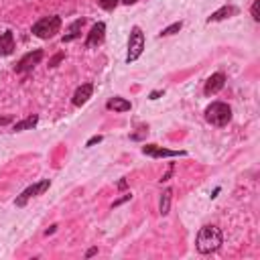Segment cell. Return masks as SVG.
Masks as SVG:
<instances>
[{
    "label": "cell",
    "mask_w": 260,
    "mask_h": 260,
    "mask_svg": "<svg viewBox=\"0 0 260 260\" xmlns=\"http://www.w3.org/2000/svg\"><path fill=\"white\" fill-rule=\"evenodd\" d=\"M223 242V234L217 225H203L197 236H195V246L201 254H211L215 252Z\"/></svg>",
    "instance_id": "1"
},
{
    "label": "cell",
    "mask_w": 260,
    "mask_h": 260,
    "mask_svg": "<svg viewBox=\"0 0 260 260\" xmlns=\"http://www.w3.org/2000/svg\"><path fill=\"white\" fill-rule=\"evenodd\" d=\"M205 120L213 126H225L232 120V108L225 102H211L205 108Z\"/></svg>",
    "instance_id": "2"
},
{
    "label": "cell",
    "mask_w": 260,
    "mask_h": 260,
    "mask_svg": "<svg viewBox=\"0 0 260 260\" xmlns=\"http://www.w3.org/2000/svg\"><path fill=\"white\" fill-rule=\"evenodd\" d=\"M59 28H61V16L53 14V16H45V18L37 20L32 24V35L39 39H51L59 32Z\"/></svg>",
    "instance_id": "3"
},
{
    "label": "cell",
    "mask_w": 260,
    "mask_h": 260,
    "mask_svg": "<svg viewBox=\"0 0 260 260\" xmlns=\"http://www.w3.org/2000/svg\"><path fill=\"white\" fill-rule=\"evenodd\" d=\"M144 51V32L140 30V26H132L130 37H128V55H126V63L136 61Z\"/></svg>",
    "instance_id": "4"
},
{
    "label": "cell",
    "mask_w": 260,
    "mask_h": 260,
    "mask_svg": "<svg viewBox=\"0 0 260 260\" xmlns=\"http://www.w3.org/2000/svg\"><path fill=\"white\" fill-rule=\"evenodd\" d=\"M49 187H51V181H49V179H43V181H39V183L30 185V187H26V189H24V191L14 199V205H16V207H24V205H26V201H28L30 197L43 195Z\"/></svg>",
    "instance_id": "5"
},
{
    "label": "cell",
    "mask_w": 260,
    "mask_h": 260,
    "mask_svg": "<svg viewBox=\"0 0 260 260\" xmlns=\"http://www.w3.org/2000/svg\"><path fill=\"white\" fill-rule=\"evenodd\" d=\"M41 59H43V51H41V49L28 51V53H24V55L18 59V63L14 65V71H16V73H26V71H30L35 65H39Z\"/></svg>",
    "instance_id": "6"
},
{
    "label": "cell",
    "mask_w": 260,
    "mask_h": 260,
    "mask_svg": "<svg viewBox=\"0 0 260 260\" xmlns=\"http://www.w3.org/2000/svg\"><path fill=\"white\" fill-rule=\"evenodd\" d=\"M142 152L146 156H152V158H169V156H185L187 154L185 150H169V148H162L156 144H144Z\"/></svg>",
    "instance_id": "7"
},
{
    "label": "cell",
    "mask_w": 260,
    "mask_h": 260,
    "mask_svg": "<svg viewBox=\"0 0 260 260\" xmlns=\"http://www.w3.org/2000/svg\"><path fill=\"white\" fill-rule=\"evenodd\" d=\"M104 39H106V24H104V22H95V24L91 26V30L87 32L85 47H87V49L98 47V45H102V43H104Z\"/></svg>",
    "instance_id": "8"
},
{
    "label": "cell",
    "mask_w": 260,
    "mask_h": 260,
    "mask_svg": "<svg viewBox=\"0 0 260 260\" xmlns=\"http://www.w3.org/2000/svg\"><path fill=\"white\" fill-rule=\"evenodd\" d=\"M223 85H225V75H223L221 71H217V73L209 75V79L205 81L203 93H205V95H213V93H217V91H219Z\"/></svg>",
    "instance_id": "9"
},
{
    "label": "cell",
    "mask_w": 260,
    "mask_h": 260,
    "mask_svg": "<svg viewBox=\"0 0 260 260\" xmlns=\"http://www.w3.org/2000/svg\"><path fill=\"white\" fill-rule=\"evenodd\" d=\"M91 93H93V85L91 83H83V85H79L77 89H75V93H73V106H83L89 98H91Z\"/></svg>",
    "instance_id": "10"
},
{
    "label": "cell",
    "mask_w": 260,
    "mask_h": 260,
    "mask_svg": "<svg viewBox=\"0 0 260 260\" xmlns=\"http://www.w3.org/2000/svg\"><path fill=\"white\" fill-rule=\"evenodd\" d=\"M83 24H85V18H77V20H73L71 24H69V28H67V32L63 35V43H71V41H75V39H79L81 37V28H83Z\"/></svg>",
    "instance_id": "11"
},
{
    "label": "cell",
    "mask_w": 260,
    "mask_h": 260,
    "mask_svg": "<svg viewBox=\"0 0 260 260\" xmlns=\"http://www.w3.org/2000/svg\"><path fill=\"white\" fill-rule=\"evenodd\" d=\"M234 14H238V8H236V6H232V4H225V6H221L219 10H215V12L207 18V22H217V20L230 18V16H234Z\"/></svg>",
    "instance_id": "12"
},
{
    "label": "cell",
    "mask_w": 260,
    "mask_h": 260,
    "mask_svg": "<svg viewBox=\"0 0 260 260\" xmlns=\"http://www.w3.org/2000/svg\"><path fill=\"white\" fill-rule=\"evenodd\" d=\"M106 108H108V110H114V112H128V110L132 108V104H130L126 98L116 95V98H110V100L106 102Z\"/></svg>",
    "instance_id": "13"
},
{
    "label": "cell",
    "mask_w": 260,
    "mask_h": 260,
    "mask_svg": "<svg viewBox=\"0 0 260 260\" xmlns=\"http://www.w3.org/2000/svg\"><path fill=\"white\" fill-rule=\"evenodd\" d=\"M14 51V35L12 30H4L0 35V55H10Z\"/></svg>",
    "instance_id": "14"
},
{
    "label": "cell",
    "mask_w": 260,
    "mask_h": 260,
    "mask_svg": "<svg viewBox=\"0 0 260 260\" xmlns=\"http://www.w3.org/2000/svg\"><path fill=\"white\" fill-rule=\"evenodd\" d=\"M37 122H39V116H37V114H32V116H28V118H24V120L16 122V124L12 126V130H14V132H20V130H28V128H32Z\"/></svg>",
    "instance_id": "15"
},
{
    "label": "cell",
    "mask_w": 260,
    "mask_h": 260,
    "mask_svg": "<svg viewBox=\"0 0 260 260\" xmlns=\"http://www.w3.org/2000/svg\"><path fill=\"white\" fill-rule=\"evenodd\" d=\"M171 195H173L171 189H165V191H162L160 201H158V211H160V215H167V213H169V209H171Z\"/></svg>",
    "instance_id": "16"
},
{
    "label": "cell",
    "mask_w": 260,
    "mask_h": 260,
    "mask_svg": "<svg viewBox=\"0 0 260 260\" xmlns=\"http://www.w3.org/2000/svg\"><path fill=\"white\" fill-rule=\"evenodd\" d=\"M183 28V22L179 20V22H173V24H169L167 28H162L160 30V37H169V35H175V32H179Z\"/></svg>",
    "instance_id": "17"
},
{
    "label": "cell",
    "mask_w": 260,
    "mask_h": 260,
    "mask_svg": "<svg viewBox=\"0 0 260 260\" xmlns=\"http://www.w3.org/2000/svg\"><path fill=\"white\" fill-rule=\"evenodd\" d=\"M118 2H120V0H98V4H100L104 10H114Z\"/></svg>",
    "instance_id": "18"
},
{
    "label": "cell",
    "mask_w": 260,
    "mask_h": 260,
    "mask_svg": "<svg viewBox=\"0 0 260 260\" xmlns=\"http://www.w3.org/2000/svg\"><path fill=\"white\" fill-rule=\"evenodd\" d=\"M104 140V136L102 134H95V136H91L87 142H85V146H93V144H98V142H102Z\"/></svg>",
    "instance_id": "19"
},
{
    "label": "cell",
    "mask_w": 260,
    "mask_h": 260,
    "mask_svg": "<svg viewBox=\"0 0 260 260\" xmlns=\"http://www.w3.org/2000/svg\"><path fill=\"white\" fill-rule=\"evenodd\" d=\"M63 57H65V53H57V55H55V57L49 61V67H57V63H59Z\"/></svg>",
    "instance_id": "20"
},
{
    "label": "cell",
    "mask_w": 260,
    "mask_h": 260,
    "mask_svg": "<svg viewBox=\"0 0 260 260\" xmlns=\"http://www.w3.org/2000/svg\"><path fill=\"white\" fill-rule=\"evenodd\" d=\"M258 2H260V0H254V4H252V18H254L256 22L260 20V16H258Z\"/></svg>",
    "instance_id": "21"
},
{
    "label": "cell",
    "mask_w": 260,
    "mask_h": 260,
    "mask_svg": "<svg viewBox=\"0 0 260 260\" xmlns=\"http://www.w3.org/2000/svg\"><path fill=\"white\" fill-rule=\"evenodd\" d=\"M158 95H162V89H156V91H150L148 100H158Z\"/></svg>",
    "instance_id": "22"
},
{
    "label": "cell",
    "mask_w": 260,
    "mask_h": 260,
    "mask_svg": "<svg viewBox=\"0 0 260 260\" xmlns=\"http://www.w3.org/2000/svg\"><path fill=\"white\" fill-rule=\"evenodd\" d=\"M171 175H173V165H171V167H169V171L160 177V183H162V181H169V177H171Z\"/></svg>",
    "instance_id": "23"
},
{
    "label": "cell",
    "mask_w": 260,
    "mask_h": 260,
    "mask_svg": "<svg viewBox=\"0 0 260 260\" xmlns=\"http://www.w3.org/2000/svg\"><path fill=\"white\" fill-rule=\"evenodd\" d=\"M130 197H132V195H124V197H122V199H118V201H114V207H118V205H120V203H124V201H128V199H130Z\"/></svg>",
    "instance_id": "24"
},
{
    "label": "cell",
    "mask_w": 260,
    "mask_h": 260,
    "mask_svg": "<svg viewBox=\"0 0 260 260\" xmlns=\"http://www.w3.org/2000/svg\"><path fill=\"white\" fill-rule=\"evenodd\" d=\"M98 254V248H89L87 252H85V258H91V256H95Z\"/></svg>",
    "instance_id": "25"
},
{
    "label": "cell",
    "mask_w": 260,
    "mask_h": 260,
    "mask_svg": "<svg viewBox=\"0 0 260 260\" xmlns=\"http://www.w3.org/2000/svg\"><path fill=\"white\" fill-rule=\"evenodd\" d=\"M55 230H57V225H51V228H49V230H47V232H45V236H49V234H53V232H55Z\"/></svg>",
    "instance_id": "26"
},
{
    "label": "cell",
    "mask_w": 260,
    "mask_h": 260,
    "mask_svg": "<svg viewBox=\"0 0 260 260\" xmlns=\"http://www.w3.org/2000/svg\"><path fill=\"white\" fill-rule=\"evenodd\" d=\"M122 4H126V6H130V4H134V2H138V0H120Z\"/></svg>",
    "instance_id": "27"
},
{
    "label": "cell",
    "mask_w": 260,
    "mask_h": 260,
    "mask_svg": "<svg viewBox=\"0 0 260 260\" xmlns=\"http://www.w3.org/2000/svg\"><path fill=\"white\" fill-rule=\"evenodd\" d=\"M6 122H8V118H0V126H4Z\"/></svg>",
    "instance_id": "28"
}]
</instances>
